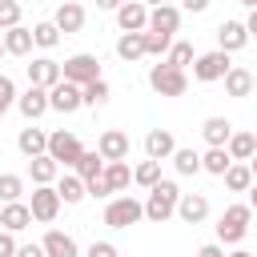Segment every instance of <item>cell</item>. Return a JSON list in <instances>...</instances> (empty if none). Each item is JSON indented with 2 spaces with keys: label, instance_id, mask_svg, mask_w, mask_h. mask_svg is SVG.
I'll return each instance as SVG.
<instances>
[{
  "label": "cell",
  "instance_id": "6da1fadb",
  "mask_svg": "<svg viewBox=\"0 0 257 257\" xmlns=\"http://www.w3.org/2000/svg\"><path fill=\"white\" fill-rule=\"evenodd\" d=\"M177 197H181V189H177V181H157L153 189H149V197L141 201V213L153 221V225H165L169 217H173V209H177Z\"/></svg>",
  "mask_w": 257,
  "mask_h": 257
},
{
  "label": "cell",
  "instance_id": "7a4b0ae2",
  "mask_svg": "<svg viewBox=\"0 0 257 257\" xmlns=\"http://www.w3.org/2000/svg\"><path fill=\"white\" fill-rule=\"evenodd\" d=\"M249 221H253L249 205H229L217 221V245H241L245 233H249Z\"/></svg>",
  "mask_w": 257,
  "mask_h": 257
},
{
  "label": "cell",
  "instance_id": "3957f363",
  "mask_svg": "<svg viewBox=\"0 0 257 257\" xmlns=\"http://www.w3.org/2000/svg\"><path fill=\"white\" fill-rule=\"evenodd\" d=\"M60 80H68V84L84 88V84L100 80V60H96L92 52H76V56H68V60L60 64Z\"/></svg>",
  "mask_w": 257,
  "mask_h": 257
},
{
  "label": "cell",
  "instance_id": "277c9868",
  "mask_svg": "<svg viewBox=\"0 0 257 257\" xmlns=\"http://www.w3.org/2000/svg\"><path fill=\"white\" fill-rule=\"evenodd\" d=\"M44 153L60 165V169H72L76 165V157L84 153V145H80V137L76 133H68V128H56V133H48V145H44Z\"/></svg>",
  "mask_w": 257,
  "mask_h": 257
},
{
  "label": "cell",
  "instance_id": "5b68a950",
  "mask_svg": "<svg viewBox=\"0 0 257 257\" xmlns=\"http://www.w3.org/2000/svg\"><path fill=\"white\" fill-rule=\"evenodd\" d=\"M149 84H153L157 96H185V92H189V76H185L181 68H169L165 60L149 68Z\"/></svg>",
  "mask_w": 257,
  "mask_h": 257
},
{
  "label": "cell",
  "instance_id": "8992f818",
  "mask_svg": "<svg viewBox=\"0 0 257 257\" xmlns=\"http://www.w3.org/2000/svg\"><path fill=\"white\" fill-rule=\"evenodd\" d=\"M145 213H141V201L137 197H112L108 205H104V225L108 229H128V225H137Z\"/></svg>",
  "mask_w": 257,
  "mask_h": 257
},
{
  "label": "cell",
  "instance_id": "52a82bcc",
  "mask_svg": "<svg viewBox=\"0 0 257 257\" xmlns=\"http://www.w3.org/2000/svg\"><path fill=\"white\" fill-rule=\"evenodd\" d=\"M225 72H229V52L213 48V52H201V56H193V76H197L201 84H213V80H221Z\"/></svg>",
  "mask_w": 257,
  "mask_h": 257
},
{
  "label": "cell",
  "instance_id": "ba28073f",
  "mask_svg": "<svg viewBox=\"0 0 257 257\" xmlns=\"http://www.w3.org/2000/svg\"><path fill=\"white\" fill-rule=\"evenodd\" d=\"M28 213H32V221H40V225L56 221V213H60L56 189H52V185H36V189H32V201H28Z\"/></svg>",
  "mask_w": 257,
  "mask_h": 257
},
{
  "label": "cell",
  "instance_id": "9c48e42d",
  "mask_svg": "<svg viewBox=\"0 0 257 257\" xmlns=\"http://www.w3.org/2000/svg\"><path fill=\"white\" fill-rule=\"evenodd\" d=\"M96 153H100L104 165H108V161H128V133H120V128H104V133L96 137Z\"/></svg>",
  "mask_w": 257,
  "mask_h": 257
},
{
  "label": "cell",
  "instance_id": "30bf717a",
  "mask_svg": "<svg viewBox=\"0 0 257 257\" xmlns=\"http://www.w3.org/2000/svg\"><path fill=\"white\" fill-rule=\"evenodd\" d=\"M173 213H177L185 225H201V221L209 217V197H205V193H181Z\"/></svg>",
  "mask_w": 257,
  "mask_h": 257
},
{
  "label": "cell",
  "instance_id": "8fae6325",
  "mask_svg": "<svg viewBox=\"0 0 257 257\" xmlns=\"http://www.w3.org/2000/svg\"><path fill=\"white\" fill-rule=\"evenodd\" d=\"M181 28V8L177 4H157L153 12H149V20H145V32H165V36H173Z\"/></svg>",
  "mask_w": 257,
  "mask_h": 257
},
{
  "label": "cell",
  "instance_id": "7c38bea8",
  "mask_svg": "<svg viewBox=\"0 0 257 257\" xmlns=\"http://www.w3.org/2000/svg\"><path fill=\"white\" fill-rule=\"evenodd\" d=\"M52 24H56V32H64V36L80 32V28H84V4H76V0H64V4L52 12Z\"/></svg>",
  "mask_w": 257,
  "mask_h": 257
},
{
  "label": "cell",
  "instance_id": "4fadbf2b",
  "mask_svg": "<svg viewBox=\"0 0 257 257\" xmlns=\"http://www.w3.org/2000/svg\"><path fill=\"white\" fill-rule=\"evenodd\" d=\"M48 108H56V112H76L80 108V88L76 84H68V80H56L52 88H48Z\"/></svg>",
  "mask_w": 257,
  "mask_h": 257
},
{
  "label": "cell",
  "instance_id": "5bb4252c",
  "mask_svg": "<svg viewBox=\"0 0 257 257\" xmlns=\"http://www.w3.org/2000/svg\"><path fill=\"white\" fill-rule=\"evenodd\" d=\"M245 44H249L245 24H241V20H221V28H217V48H221V52H241Z\"/></svg>",
  "mask_w": 257,
  "mask_h": 257
},
{
  "label": "cell",
  "instance_id": "9a60e30c",
  "mask_svg": "<svg viewBox=\"0 0 257 257\" xmlns=\"http://www.w3.org/2000/svg\"><path fill=\"white\" fill-rule=\"evenodd\" d=\"M56 80H60V64H56L52 56H36V60L28 64V84H36V88L48 92Z\"/></svg>",
  "mask_w": 257,
  "mask_h": 257
},
{
  "label": "cell",
  "instance_id": "2e32d148",
  "mask_svg": "<svg viewBox=\"0 0 257 257\" xmlns=\"http://www.w3.org/2000/svg\"><path fill=\"white\" fill-rule=\"evenodd\" d=\"M16 108H20V116H24V120H40V116L48 112V92H44V88H36V84H28V92H20V96H16Z\"/></svg>",
  "mask_w": 257,
  "mask_h": 257
},
{
  "label": "cell",
  "instance_id": "e0dca14e",
  "mask_svg": "<svg viewBox=\"0 0 257 257\" xmlns=\"http://www.w3.org/2000/svg\"><path fill=\"white\" fill-rule=\"evenodd\" d=\"M173 149H177V137H173L169 128H149V133H145V153H149V161H169Z\"/></svg>",
  "mask_w": 257,
  "mask_h": 257
},
{
  "label": "cell",
  "instance_id": "ac0fdd59",
  "mask_svg": "<svg viewBox=\"0 0 257 257\" xmlns=\"http://www.w3.org/2000/svg\"><path fill=\"white\" fill-rule=\"evenodd\" d=\"M145 20H149V8H145L141 0H124V4L116 8L120 32H145Z\"/></svg>",
  "mask_w": 257,
  "mask_h": 257
},
{
  "label": "cell",
  "instance_id": "d6986e66",
  "mask_svg": "<svg viewBox=\"0 0 257 257\" xmlns=\"http://www.w3.org/2000/svg\"><path fill=\"white\" fill-rule=\"evenodd\" d=\"M40 249H44V257H80L76 241H72L68 233H60V229H48L44 241H40Z\"/></svg>",
  "mask_w": 257,
  "mask_h": 257
},
{
  "label": "cell",
  "instance_id": "ffe728a7",
  "mask_svg": "<svg viewBox=\"0 0 257 257\" xmlns=\"http://www.w3.org/2000/svg\"><path fill=\"white\" fill-rule=\"evenodd\" d=\"M52 189H56L60 205H80V201H84V181H80L76 173H60V177L52 181Z\"/></svg>",
  "mask_w": 257,
  "mask_h": 257
},
{
  "label": "cell",
  "instance_id": "44dd1931",
  "mask_svg": "<svg viewBox=\"0 0 257 257\" xmlns=\"http://www.w3.org/2000/svg\"><path fill=\"white\" fill-rule=\"evenodd\" d=\"M0 225H4V233H20V229H28V225H32L28 205H24V201H8V205L0 209Z\"/></svg>",
  "mask_w": 257,
  "mask_h": 257
},
{
  "label": "cell",
  "instance_id": "7402d4cb",
  "mask_svg": "<svg viewBox=\"0 0 257 257\" xmlns=\"http://www.w3.org/2000/svg\"><path fill=\"white\" fill-rule=\"evenodd\" d=\"M0 44H4L8 56H28V52H32V32H28L24 24H16V28L0 32Z\"/></svg>",
  "mask_w": 257,
  "mask_h": 257
},
{
  "label": "cell",
  "instance_id": "603a6c76",
  "mask_svg": "<svg viewBox=\"0 0 257 257\" xmlns=\"http://www.w3.org/2000/svg\"><path fill=\"white\" fill-rule=\"evenodd\" d=\"M221 80H225V92H229V96H249V92H253V72L241 68V64H229V72H225Z\"/></svg>",
  "mask_w": 257,
  "mask_h": 257
},
{
  "label": "cell",
  "instance_id": "cb8c5ba5",
  "mask_svg": "<svg viewBox=\"0 0 257 257\" xmlns=\"http://www.w3.org/2000/svg\"><path fill=\"white\" fill-rule=\"evenodd\" d=\"M225 153H229V161H249L257 153V133H229Z\"/></svg>",
  "mask_w": 257,
  "mask_h": 257
},
{
  "label": "cell",
  "instance_id": "d4e9b609",
  "mask_svg": "<svg viewBox=\"0 0 257 257\" xmlns=\"http://www.w3.org/2000/svg\"><path fill=\"white\" fill-rule=\"evenodd\" d=\"M28 177H32V185H52V181L60 177V165H56L48 153H40V157L28 161Z\"/></svg>",
  "mask_w": 257,
  "mask_h": 257
},
{
  "label": "cell",
  "instance_id": "484cf974",
  "mask_svg": "<svg viewBox=\"0 0 257 257\" xmlns=\"http://www.w3.org/2000/svg\"><path fill=\"white\" fill-rule=\"evenodd\" d=\"M229 133H233V124H229L225 116H209V120L201 124V137H205V145H209V149H225Z\"/></svg>",
  "mask_w": 257,
  "mask_h": 257
},
{
  "label": "cell",
  "instance_id": "4316f807",
  "mask_svg": "<svg viewBox=\"0 0 257 257\" xmlns=\"http://www.w3.org/2000/svg\"><path fill=\"white\" fill-rule=\"evenodd\" d=\"M221 177H225V185H229L233 193H249V189H253V169H249V161H233Z\"/></svg>",
  "mask_w": 257,
  "mask_h": 257
},
{
  "label": "cell",
  "instance_id": "83f0119b",
  "mask_svg": "<svg viewBox=\"0 0 257 257\" xmlns=\"http://www.w3.org/2000/svg\"><path fill=\"white\" fill-rule=\"evenodd\" d=\"M44 145H48V133L44 128H20V137H16V149L32 161V157H40L44 153Z\"/></svg>",
  "mask_w": 257,
  "mask_h": 257
},
{
  "label": "cell",
  "instance_id": "f1b7e54d",
  "mask_svg": "<svg viewBox=\"0 0 257 257\" xmlns=\"http://www.w3.org/2000/svg\"><path fill=\"white\" fill-rule=\"evenodd\" d=\"M116 56L128 60V64L141 60V56H145V32H124V36L116 40Z\"/></svg>",
  "mask_w": 257,
  "mask_h": 257
},
{
  "label": "cell",
  "instance_id": "f546056e",
  "mask_svg": "<svg viewBox=\"0 0 257 257\" xmlns=\"http://www.w3.org/2000/svg\"><path fill=\"white\" fill-rule=\"evenodd\" d=\"M72 173H76L80 181H92V177H100V173H104V161H100V153H96V149H92V153L84 149V153L76 157V165H72Z\"/></svg>",
  "mask_w": 257,
  "mask_h": 257
},
{
  "label": "cell",
  "instance_id": "4dcf8cb0",
  "mask_svg": "<svg viewBox=\"0 0 257 257\" xmlns=\"http://www.w3.org/2000/svg\"><path fill=\"white\" fill-rule=\"evenodd\" d=\"M100 177L108 181V189H112V193H120V189H128V181H133V169H128V161H108Z\"/></svg>",
  "mask_w": 257,
  "mask_h": 257
},
{
  "label": "cell",
  "instance_id": "1f68e13d",
  "mask_svg": "<svg viewBox=\"0 0 257 257\" xmlns=\"http://www.w3.org/2000/svg\"><path fill=\"white\" fill-rule=\"evenodd\" d=\"M108 96H112V88H108V80H104V76L80 88V104H88V108H100V104H108Z\"/></svg>",
  "mask_w": 257,
  "mask_h": 257
},
{
  "label": "cell",
  "instance_id": "d6a6232c",
  "mask_svg": "<svg viewBox=\"0 0 257 257\" xmlns=\"http://www.w3.org/2000/svg\"><path fill=\"white\" fill-rule=\"evenodd\" d=\"M169 161L177 165V173H181V177H193V173H201V153H197V149H181V145H177Z\"/></svg>",
  "mask_w": 257,
  "mask_h": 257
},
{
  "label": "cell",
  "instance_id": "836d02e7",
  "mask_svg": "<svg viewBox=\"0 0 257 257\" xmlns=\"http://www.w3.org/2000/svg\"><path fill=\"white\" fill-rule=\"evenodd\" d=\"M28 32H32V44H36V48H56V44H60V32H56L52 20H40V24H32Z\"/></svg>",
  "mask_w": 257,
  "mask_h": 257
},
{
  "label": "cell",
  "instance_id": "e575fe53",
  "mask_svg": "<svg viewBox=\"0 0 257 257\" xmlns=\"http://www.w3.org/2000/svg\"><path fill=\"white\" fill-rule=\"evenodd\" d=\"M165 64L185 72V64H193V44H189V40H173L169 52H165Z\"/></svg>",
  "mask_w": 257,
  "mask_h": 257
},
{
  "label": "cell",
  "instance_id": "d590c367",
  "mask_svg": "<svg viewBox=\"0 0 257 257\" xmlns=\"http://www.w3.org/2000/svg\"><path fill=\"white\" fill-rule=\"evenodd\" d=\"M229 165H233V161H229V153H225V149H209V153H201V169H205V173H213V177H221Z\"/></svg>",
  "mask_w": 257,
  "mask_h": 257
},
{
  "label": "cell",
  "instance_id": "8d00e7d4",
  "mask_svg": "<svg viewBox=\"0 0 257 257\" xmlns=\"http://www.w3.org/2000/svg\"><path fill=\"white\" fill-rule=\"evenodd\" d=\"M133 181H137L141 189H153V185L161 181V161H141V165L133 169Z\"/></svg>",
  "mask_w": 257,
  "mask_h": 257
},
{
  "label": "cell",
  "instance_id": "74e56055",
  "mask_svg": "<svg viewBox=\"0 0 257 257\" xmlns=\"http://www.w3.org/2000/svg\"><path fill=\"white\" fill-rule=\"evenodd\" d=\"M20 193H24V177L0 173V201H4V205H8V201H20Z\"/></svg>",
  "mask_w": 257,
  "mask_h": 257
},
{
  "label": "cell",
  "instance_id": "f35d334b",
  "mask_svg": "<svg viewBox=\"0 0 257 257\" xmlns=\"http://www.w3.org/2000/svg\"><path fill=\"white\" fill-rule=\"evenodd\" d=\"M169 44H173V36H165V32H145V56H161V52H169Z\"/></svg>",
  "mask_w": 257,
  "mask_h": 257
},
{
  "label": "cell",
  "instance_id": "ab89813d",
  "mask_svg": "<svg viewBox=\"0 0 257 257\" xmlns=\"http://www.w3.org/2000/svg\"><path fill=\"white\" fill-rule=\"evenodd\" d=\"M16 24H20V4L16 0H0V32H8Z\"/></svg>",
  "mask_w": 257,
  "mask_h": 257
},
{
  "label": "cell",
  "instance_id": "60d3db41",
  "mask_svg": "<svg viewBox=\"0 0 257 257\" xmlns=\"http://www.w3.org/2000/svg\"><path fill=\"white\" fill-rule=\"evenodd\" d=\"M12 104H16V84H12V76L0 72V116H4Z\"/></svg>",
  "mask_w": 257,
  "mask_h": 257
},
{
  "label": "cell",
  "instance_id": "b9f144b4",
  "mask_svg": "<svg viewBox=\"0 0 257 257\" xmlns=\"http://www.w3.org/2000/svg\"><path fill=\"white\" fill-rule=\"evenodd\" d=\"M84 197H112V189L104 177H92V181H84Z\"/></svg>",
  "mask_w": 257,
  "mask_h": 257
},
{
  "label": "cell",
  "instance_id": "7bdbcfd3",
  "mask_svg": "<svg viewBox=\"0 0 257 257\" xmlns=\"http://www.w3.org/2000/svg\"><path fill=\"white\" fill-rule=\"evenodd\" d=\"M88 257H116V245L112 241H92L88 245Z\"/></svg>",
  "mask_w": 257,
  "mask_h": 257
},
{
  "label": "cell",
  "instance_id": "ee69618b",
  "mask_svg": "<svg viewBox=\"0 0 257 257\" xmlns=\"http://www.w3.org/2000/svg\"><path fill=\"white\" fill-rule=\"evenodd\" d=\"M16 233H0V257H12L16 253V241H12Z\"/></svg>",
  "mask_w": 257,
  "mask_h": 257
},
{
  "label": "cell",
  "instance_id": "f6af8a7d",
  "mask_svg": "<svg viewBox=\"0 0 257 257\" xmlns=\"http://www.w3.org/2000/svg\"><path fill=\"white\" fill-rule=\"evenodd\" d=\"M12 257H44V249H40V245H16Z\"/></svg>",
  "mask_w": 257,
  "mask_h": 257
},
{
  "label": "cell",
  "instance_id": "bcb514c9",
  "mask_svg": "<svg viewBox=\"0 0 257 257\" xmlns=\"http://www.w3.org/2000/svg\"><path fill=\"white\" fill-rule=\"evenodd\" d=\"M197 257H225V249L213 241V245H201V249H197Z\"/></svg>",
  "mask_w": 257,
  "mask_h": 257
},
{
  "label": "cell",
  "instance_id": "7dc6e473",
  "mask_svg": "<svg viewBox=\"0 0 257 257\" xmlns=\"http://www.w3.org/2000/svg\"><path fill=\"white\" fill-rule=\"evenodd\" d=\"M181 8H185V12H205L209 0H181Z\"/></svg>",
  "mask_w": 257,
  "mask_h": 257
},
{
  "label": "cell",
  "instance_id": "c3c4849f",
  "mask_svg": "<svg viewBox=\"0 0 257 257\" xmlns=\"http://www.w3.org/2000/svg\"><path fill=\"white\" fill-rule=\"evenodd\" d=\"M120 4H124V0H96V8H108V12H116Z\"/></svg>",
  "mask_w": 257,
  "mask_h": 257
},
{
  "label": "cell",
  "instance_id": "681fc988",
  "mask_svg": "<svg viewBox=\"0 0 257 257\" xmlns=\"http://www.w3.org/2000/svg\"><path fill=\"white\" fill-rule=\"evenodd\" d=\"M229 257H253V253H249V249H237V253H229Z\"/></svg>",
  "mask_w": 257,
  "mask_h": 257
},
{
  "label": "cell",
  "instance_id": "f907efd6",
  "mask_svg": "<svg viewBox=\"0 0 257 257\" xmlns=\"http://www.w3.org/2000/svg\"><path fill=\"white\" fill-rule=\"evenodd\" d=\"M141 4H153V8H157V4H169V0H141Z\"/></svg>",
  "mask_w": 257,
  "mask_h": 257
},
{
  "label": "cell",
  "instance_id": "816d5d0a",
  "mask_svg": "<svg viewBox=\"0 0 257 257\" xmlns=\"http://www.w3.org/2000/svg\"><path fill=\"white\" fill-rule=\"evenodd\" d=\"M241 4H245V8H257V0H241Z\"/></svg>",
  "mask_w": 257,
  "mask_h": 257
},
{
  "label": "cell",
  "instance_id": "f5cc1de1",
  "mask_svg": "<svg viewBox=\"0 0 257 257\" xmlns=\"http://www.w3.org/2000/svg\"><path fill=\"white\" fill-rule=\"evenodd\" d=\"M0 56H4V44H0Z\"/></svg>",
  "mask_w": 257,
  "mask_h": 257
},
{
  "label": "cell",
  "instance_id": "db71d44e",
  "mask_svg": "<svg viewBox=\"0 0 257 257\" xmlns=\"http://www.w3.org/2000/svg\"><path fill=\"white\" fill-rule=\"evenodd\" d=\"M76 4H80V0H76Z\"/></svg>",
  "mask_w": 257,
  "mask_h": 257
}]
</instances>
